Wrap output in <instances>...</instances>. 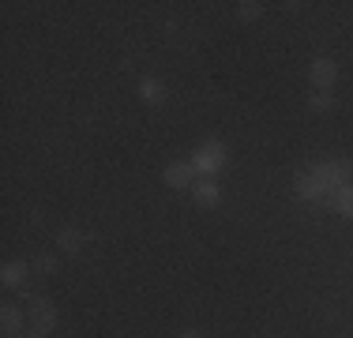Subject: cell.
<instances>
[{"instance_id": "obj_14", "label": "cell", "mask_w": 353, "mask_h": 338, "mask_svg": "<svg viewBox=\"0 0 353 338\" xmlns=\"http://www.w3.org/2000/svg\"><path fill=\"white\" fill-rule=\"evenodd\" d=\"M308 109H312V113H327V109H334V98L323 95V90H316V95L308 98Z\"/></svg>"}, {"instance_id": "obj_15", "label": "cell", "mask_w": 353, "mask_h": 338, "mask_svg": "<svg viewBox=\"0 0 353 338\" xmlns=\"http://www.w3.org/2000/svg\"><path fill=\"white\" fill-rule=\"evenodd\" d=\"M34 270H38V275H53V270H57V256H38Z\"/></svg>"}, {"instance_id": "obj_10", "label": "cell", "mask_w": 353, "mask_h": 338, "mask_svg": "<svg viewBox=\"0 0 353 338\" xmlns=\"http://www.w3.org/2000/svg\"><path fill=\"white\" fill-rule=\"evenodd\" d=\"M87 241H90V237L83 233V230H75V226H64V230L57 233V248H61V252H68V256H75V252H79Z\"/></svg>"}, {"instance_id": "obj_12", "label": "cell", "mask_w": 353, "mask_h": 338, "mask_svg": "<svg viewBox=\"0 0 353 338\" xmlns=\"http://www.w3.org/2000/svg\"><path fill=\"white\" fill-rule=\"evenodd\" d=\"M27 264H19V259H15V264H8L4 267V275H0V278H4V286H8V290H15V286H23V282H27Z\"/></svg>"}, {"instance_id": "obj_8", "label": "cell", "mask_w": 353, "mask_h": 338, "mask_svg": "<svg viewBox=\"0 0 353 338\" xmlns=\"http://www.w3.org/2000/svg\"><path fill=\"white\" fill-rule=\"evenodd\" d=\"M323 207H331L334 215H342V218H353V184H342V188H334L331 196H327Z\"/></svg>"}, {"instance_id": "obj_7", "label": "cell", "mask_w": 353, "mask_h": 338, "mask_svg": "<svg viewBox=\"0 0 353 338\" xmlns=\"http://www.w3.org/2000/svg\"><path fill=\"white\" fill-rule=\"evenodd\" d=\"M297 196L305 199V203H327V196H331V192H327V184L319 181L312 169H308V173L297 181Z\"/></svg>"}, {"instance_id": "obj_6", "label": "cell", "mask_w": 353, "mask_h": 338, "mask_svg": "<svg viewBox=\"0 0 353 338\" xmlns=\"http://www.w3.org/2000/svg\"><path fill=\"white\" fill-rule=\"evenodd\" d=\"M23 324H27V308L23 304H12V301L0 304V331L15 338V335H23Z\"/></svg>"}, {"instance_id": "obj_9", "label": "cell", "mask_w": 353, "mask_h": 338, "mask_svg": "<svg viewBox=\"0 0 353 338\" xmlns=\"http://www.w3.org/2000/svg\"><path fill=\"white\" fill-rule=\"evenodd\" d=\"M192 196H196V203L199 207H218V203H222V188H218V184L211 181V177H203V181H196V188H192Z\"/></svg>"}, {"instance_id": "obj_11", "label": "cell", "mask_w": 353, "mask_h": 338, "mask_svg": "<svg viewBox=\"0 0 353 338\" xmlns=\"http://www.w3.org/2000/svg\"><path fill=\"white\" fill-rule=\"evenodd\" d=\"M139 95L147 106H162L165 101V83L162 79H139Z\"/></svg>"}, {"instance_id": "obj_1", "label": "cell", "mask_w": 353, "mask_h": 338, "mask_svg": "<svg viewBox=\"0 0 353 338\" xmlns=\"http://www.w3.org/2000/svg\"><path fill=\"white\" fill-rule=\"evenodd\" d=\"M192 166H196V173H203V177L222 173L225 169V143H218V139L199 143L196 155H192Z\"/></svg>"}, {"instance_id": "obj_13", "label": "cell", "mask_w": 353, "mask_h": 338, "mask_svg": "<svg viewBox=\"0 0 353 338\" xmlns=\"http://www.w3.org/2000/svg\"><path fill=\"white\" fill-rule=\"evenodd\" d=\"M237 15H241L245 23H256L259 15H263V4H259V0H241V4H237Z\"/></svg>"}, {"instance_id": "obj_3", "label": "cell", "mask_w": 353, "mask_h": 338, "mask_svg": "<svg viewBox=\"0 0 353 338\" xmlns=\"http://www.w3.org/2000/svg\"><path fill=\"white\" fill-rule=\"evenodd\" d=\"M27 319H30V327H34V331H46L49 335L57 327V308L46 297H27Z\"/></svg>"}, {"instance_id": "obj_17", "label": "cell", "mask_w": 353, "mask_h": 338, "mask_svg": "<svg viewBox=\"0 0 353 338\" xmlns=\"http://www.w3.org/2000/svg\"><path fill=\"white\" fill-rule=\"evenodd\" d=\"M181 338H203V335H199V331H184Z\"/></svg>"}, {"instance_id": "obj_18", "label": "cell", "mask_w": 353, "mask_h": 338, "mask_svg": "<svg viewBox=\"0 0 353 338\" xmlns=\"http://www.w3.org/2000/svg\"><path fill=\"white\" fill-rule=\"evenodd\" d=\"M4 338H12V335H4ZM15 338H23V335H15Z\"/></svg>"}, {"instance_id": "obj_16", "label": "cell", "mask_w": 353, "mask_h": 338, "mask_svg": "<svg viewBox=\"0 0 353 338\" xmlns=\"http://www.w3.org/2000/svg\"><path fill=\"white\" fill-rule=\"evenodd\" d=\"M23 338H49V335H46V331H34V327H30V331L23 335Z\"/></svg>"}, {"instance_id": "obj_5", "label": "cell", "mask_w": 353, "mask_h": 338, "mask_svg": "<svg viewBox=\"0 0 353 338\" xmlns=\"http://www.w3.org/2000/svg\"><path fill=\"white\" fill-rule=\"evenodd\" d=\"M196 166L192 162H173V166H165V184L170 188H176V192H192L196 188Z\"/></svg>"}, {"instance_id": "obj_4", "label": "cell", "mask_w": 353, "mask_h": 338, "mask_svg": "<svg viewBox=\"0 0 353 338\" xmlns=\"http://www.w3.org/2000/svg\"><path fill=\"white\" fill-rule=\"evenodd\" d=\"M308 79H312V87H316V90L331 95L334 79H339V64L327 61V57H319V61H312V68H308Z\"/></svg>"}, {"instance_id": "obj_2", "label": "cell", "mask_w": 353, "mask_h": 338, "mask_svg": "<svg viewBox=\"0 0 353 338\" xmlns=\"http://www.w3.org/2000/svg\"><path fill=\"white\" fill-rule=\"evenodd\" d=\"M312 173L327 184V192L342 188V184H353V166H350V162H334V158H331V162L312 166Z\"/></svg>"}]
</instances>
